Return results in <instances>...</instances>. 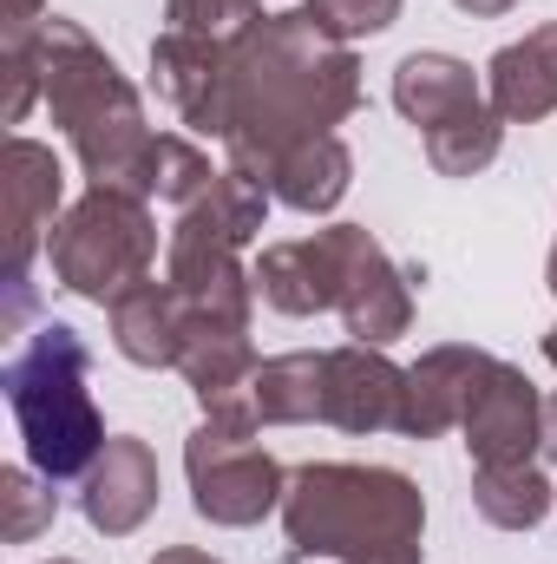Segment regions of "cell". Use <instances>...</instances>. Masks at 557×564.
<instances>
[{"label": "cell", "instance_id": "29", "mask_svg": "<svg viewBox=\"0 0 557 564\" xmlns=\"http://www.w3.org/2000/svg\"><path fill=\"white\" fill-rule=\"evenodd\" d=\"M151 564H223V558H210V552H197V545H164Z\"/></svg>", "mask_w": 557, "mask_h": 564}, {"label": "cell", "instance_id": "11", "mask_svg": "<svg viewBox=\"0 0 557 564\" xmlns=\"http://www.w3.org/2000/svg\"><path fill=\"white\" fill-rule=\"evenodd\" d=\"M401 401H407V368H394L368 341L328 348V401L321 421L341 433H401Z\"/></svg>", "mask_w": 557, "mask_h": 564}, {"label": "cell", "instance_id": "31", "mask_svg": "<svg viewBox=\"0 0 557 564\" xmlns=\"http://www.w3.org/2000/svg\"><path fill=\"white\" fill-rule=\"evenodd\" d=\"M545 459H557V394L545 401Z\"/></svg>", "mask_w": 557, "mask_h": 564}, {"label": "cell", "instance_id": "8", "mask_svg": "<svg viewBox=\"0 0 557 564\" xmlns=\"http://www.w3.org/2000/svg\"><path fill=\"white\" fill-rule=\"evenodd\" d=\"M151 73H157L164 106H171L190 132L223 139V112H230V40L164 26V33L151 40Z\"/></svg>", "mask_w": 557, "mask_h": 564}, {"label": "cell", "instance_id": "1", "mask_svg": "<svg viewBox=\"0 0 557 564\" xmlns=\"http://www.w3.org/2000/svg\"><path fill=\"white\" fill-rule=\"evenodd\" d=\"M354 112H361V59H354V46L328 40L302 7L256 13L230 40L223 151L237 171L270 184L282 151L335 132Z\"/></svg>", "mask_w": 557, "mask_h": 564}, {"label": "cell", "instance_id": "25", "mask_svg": "<svg viewBox=\"0 0 557 564\" xmlns=\"http://www.w3.org/2000/svg\"><path fill=\"white\" fill-rule=\"evenodd\" d=\"M59 512V492L46 473H26V466H7L0 473V539L7 545H33Z\"/></svg>", "mask_w": 557, "mask_h": 564}, {"label": "cell", "instance_id": "21", "mask_svg": "<svg viewBox=\"0 0 557 564\" xmlns=\"http://www.w3.org/2000/svg\"><path fill=\"white\" fill-rule=\"evenodd\" d=\"M321 401H328V355H270L256 368V414L263 426H308L321 421Z\"/></svg>", "mask_w": 557, "mask_h": 564}, {"label": "cell", "instance_id": "4", "mask_svg": "<svg viewBox=\"0 0 557 564\" xmlns=\"http://www.w3.org/2000/svg\"><path fill=\"white\" fill-rule=\"evenodd\" d=\"M86 375H92V355H86L79 328H66V322H40V328L13 348V361H7V375H0L7 408H13V426H20V440H26V459H33V473H46L53 486L86 479L92 459H99L106 440H112L106 421H99V408H92Z\"/></svg>", "mask_w": 557, "mask_h": 564}, {"label": "cell", "instance_id": "27", "mask_svg": "<svg viewBox=\"0 0 557 564\" xmlns=\"http://www.w3.org/2000/svg\"><path fill=\"white\" fill-rule=\"evenodd\" d=\"M164 20L184 33H210V40H237L256 20V0H164Z\"/></svg>", "mask_w": 557, "mask_h": 564}, {"label": "cell", "instance_id": "24", "mask_svg": "<svg viewBox=\"0 0 557 564\" xmlns=\"http://www.w3.org/2000/svg\"><path fill=\"white\" fill-rule=\"evenodd\" d=\"M210 184H217V164H210L204 144L177 139V132H157V144H151V171H144V197L184 210V204H197Z\"/></svg>", "mask_w": 557, "mask_h": 564}, {"label": "cell", "instance_id": "3", "mask_svg": "<svg viewBox=\"0 0 557 564\" xmlns=\"http://www.w3.org/2000/svg\"><path fill=\"white\" fill-rule=\"evenodd\" d=\"M40 73H46V112L73 139L86 177L144 197V171H151L157 132L144 126V99L139 86L119 73V59L79 20L46 13V26H40Z\"/></svg>", "mask_w": 557, "mask_h": 564}, {"label": "cell", "instance_id": "26", "mask_svg": "<svg viewBox=\"0 0 557 564\" xmlns=\"http://www.w3.org/2000/svg\"><path fill=\"white\" fill-rule=\"evenodd\" d=\"M302 13H308L328 40L354 46V40H374V33L394 26V20H401V0H302Z\"/></svg>", "mask_w": 557, "mask_h": 564}, {"label": "cell", "instance_id": "15", "mask_svg": "<svg viewBox=\"0 0 557 564\" xmlns=\"http://www.w3.org/2000/svg\"><path fill=\"white\" fill-rule=\"evenodd\" d=\"M492 355L485 348H466V341H439L426 348L414 368H407V401H401V433L407 440H439L446 426L466 421L479 381H485Z\"/></svg>", "mask_w": 557, "mask_h": 564}, {"label": "cell", "instance_id": "17", "mask_svg": "<svg viewBox=\"0 0 557 564\" xmlns=\"http://www.w3.org/2000/svg\"><path fill=\"white\" fill-rule=\"evenodd\" d=\"M106 315H112V348H119L132 368H177V355H184V341H190V328H197L190 302H184L171 282H139V289H125Z\"/></svg>", "mask_w": 557, "mask_h": 564}, {"label": "cell", "instance_id": "12", "mask_svg": "<svg viewBox=\"0 0 557 564\" xmlns=\"http://www.w3.org/2000/svg\"><path fill=\"white\" fill-rule=\"evenodd\" d=\"M79 512L106 539H132L144 519L157 512V453L139 433H112L92 473L79 479Z\"/></svg>", "mask_w": 557, "mask_h": 564}, {"label": "cell", "instance_id": "16", "mask_svg": "<svg viewBox=\"0 0 557 564\" xmlns=\"http://www.w3.org/2000/svg\"><path fill=\"white\" fill-rule=\"evenodd\" d=\"M485 106L505 126H538L557 112V20L532 26L525 40L499 46L485 66Z\"/></svg>", "mask_w": 557, "mask_h": 564}, {"label": "cell", "instance_id": "6", "mask_svg": "<svg viewBox=\"0 0 557 564\" xmlns=\"http://www.w3.org/2000/svg\"><path fill=\"white\" fill-rule=\"evenodd\" d=\"M184 473H190V506L210 525H256L282 512L288 473L276 466L270 446H256V433L204 421L184 440Z\"/></svg>", "mask_w": 557, "mask_h": 564}, {"label": "cell", "instance_id": "33", "mask_svg": "<svg viewBox=\"0 0 557 564\" xmlns=\"http://www.w3.org/2000/svg\"><path fill=\"white\" fill-rule=\"evenodd\" d=\"M53 564H73V558H53Z\"/></svg>", "mask_w": 557, "mask_h": 564}, {"label": "cell", "instance_id": "22", "mask_svg": "<svg viewBox=\"0 0 557 564\" xmlns=\"http://www.w3.org/2000/svg\"><path fill=\"white\" fill-rule=\"evenodd\" d=\"M551 499H557V486L538 466H479V473H472V506H479V519L499 525V532H532V525H545Z\"/></svg>", "mask_w": 557, "mask_h": 564}, {"label": "cell", "instance_id": "14", "mask_svg": "<svg viewBox=\"0 0 557 564\" xmlns=\"http://www.w3.org/2000/svg\"><path fill=\"white\" fill-rule=\"evenodd\" d=\"M164 282L190 302L197 322L250 328V308H256V270H243V250L197 243V237H171V250H164Z\"/></svg>", "mask_w": 557, "mask_h": 564}, {"label": "cell", "instance_id": "5", "mask_svg": "<svg viewBox=\"0 0 557 564\" xmlns=\"http://www.w3.org/2000/svg\"><path fill=\"white\" fill-rule=\"evenodd\" d=\"M46 257H53L59 289H73L79 302L112 308L125 289L151 282V263H157L151 197H139V191H112V184H92V191H86L79 204H66V217L53 224Z\"/></svg>", "mask_w": 557, "mask_h": 564}, {"label": "cell", "instance_id": "13", "mask_svg": "<svg viewBox=\"0 0 557 564\" xmlns=\"http://www.w3.org/2000/svg\"><path fill=\"white\" fill-rule=\"evenodd\" d=\"M341 328L368 348H387L414 328V276L361 230L354 237V257H348V282H341V302H335Z\"/></svg>", "mask_w": 557, "mask_h": 564}, {"label": "cell", "instance_id": "2", "mask_svg": "<svg viewBox=\"0 0 557 564\" xmlns=\"http://www.w3.org/2000/svg\"><path fill=\"white\" fill-rule=\"evenodd\" d=\"M282 532L295 564H419L426 499L394 466L308 459L288 473Z\"/></svg>", "mask_w": 557, "mask_h": 564}, {"label": "cell", "instance_id": "28", "mask_svg": "<svg viewBox=\"0 0 557 564\" xmlns=\"http://www.w3.org/2000/svg\"><path fill=\"white\" fill-rule=\"evenodd\" d=\"M46 0H7L0 7V53H20V46H40V26H46Z\"/></svg>", "mask_w": 557, "mask_h": 564}, {"label": "cell", "instance_id": "30", "mask_svg": "<svg viewBox=\"0 0 557 564\" xmlns=\"http://www.w3.org/2000/svg\"><path fill=\"white\" fill-rule=\"evenodd\" d=\"M452 7H466V13H479V20H492V13H512L518 0H452Z\"/></svg>", "mask_w": 557, "mask_h": 564}, {"label": "cell", "instance_id": "7", "mask_svg": "<svg viewBox=\"0 0 557 564\" xmlns=\"http://www.w3.org/2000/svg\"><path fill=\"white\" fill-rule=\"evenodd\" d=\"M459 433H466L472 466H532V453H545V394L532 388L525 368L492 355Z\"/></svg>", "mask_w": 557, "mask_h": 564}, {"label": "cell", "instance_id": "9", "mask_svg": "<svg viewBox=\"0 0 557 564\" xmlns=\"http://www.w3.org/2000/svg\"><path fill=\"white\" fill-rule=\"evenodd\" d=\"M354 237H361V224H335V230H315V237H295V243H270L256 257V295L276 315H321V308H335L341 282H348Z\"/></svg>", "mask_w": 557, "mask_h": 564}, {"label": "cell", "instance_id": "20", "mask_svg": "<svg viewBox=\"0 0 557 564\" xmlns=\"http://www.w3.org/2000/svg\"><path fill=\"white\" fill-rule=\"evenodd\" d=\"M354 184V151L341 144V132H321V139H302L295 151H282L276 171H270V197L302 210V217H328Z\"/></svg>", "mask_w": 557, "mask_h": 564}, {"label": "cell", "instance_id": "18", "mask_svg": "<svg viewBox=\"0 0 557 564\" xmlns=\"http://www.w3.org/2000/svg\"><path fill=\"white\" fill-rule=\"evenodd\" d=\"M394 106H401L407 126L439 132V126H452L459 112H472L485 99H479V73L466 59H452V53H407L394 66Z\"/></svg>", "mask_w": 557, "mask_h": 564}, {"label": "cell", "instance_id": "10", "mask_svg": "<svg viewBox=\"0 0 557 564\" xmlns=\"http://www.w3.org/2000/svg\"><path fill=\"white\" fill-rule=\"evenodd\" d=\"M0 177H7V289H13V282H26V270H33V250L66 217V171H59L53 144L7 139Z\"/></svg>", "mask_w": 557, "mask_h": 564}, {"label": "cell", "instance_id": "23", "mask_svg": "<svg viewBox=\"0 0 557 564\" xmlns=\"http://www.w3.org/2000/svg\"><path fill=\"white\" fill-rule=\"evenodd\" d=\"M499 144H505V119H499L492 106H472V112H459L452 126L426 132V164H433L439 177H479V171L499 158Z\"/></svg>", "mask_w": 557, "mask_h": 564}, {"label": "cell", "instance_id": "19", "mask_svg": "<svg viewBox=\"0 0 557 564\" xmlns=\"http://www.w3.org/2000/svg\"><path fill=\"white\" fill-rule=\"evenodd\" d=\"M263 217H270V184L250 177V171H237V164H223L217 184H210L197 204H184V217H177L171 237H197V243L250 250V243L263 237Z\"/></svg>", "mask_w": 557, "mask_h": 564}, {"label": "cell", "instance_id": "32", "mask_svg": "<svg viewBox=\"0 0 557 564\" xmlns=\"http://www.w3.org/2000/svg\"><path fill=\"white\" fill-rule=\"evenodd\" d=\"M545 361H551V368H557V328H551V335H545Z\"/></svg>", "mask_w": 557, "mask_h": 564}]
</instances>
